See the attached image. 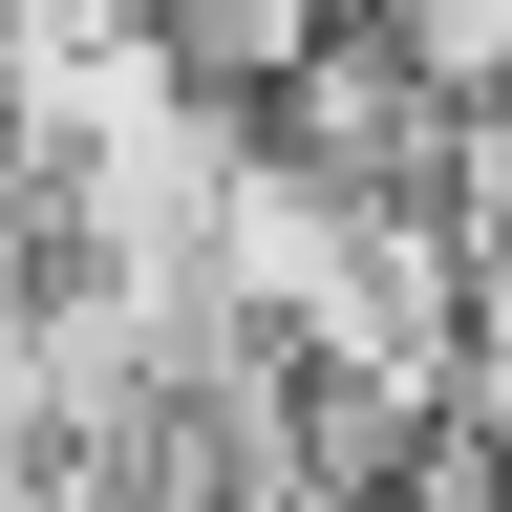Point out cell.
Listing matches in <instances>:
<instances>
[{
    "label": "cell",
    "instance_id": "1",
    "mask_svg": "<svg viewBox=\"0 0 512 512\" xmlns=\"http://www.w3.org/2000/svg\"><path fill=\"white\" fill-rule=\"evenodd\" d=\"M235 128H256V150L320 192V214H448V107H427V86H406L363 22H320V43H299L278 86L235 107Z\"/></svg>",
    "mask_w": 512,
    "mask_h": 512
}]
</instances>
